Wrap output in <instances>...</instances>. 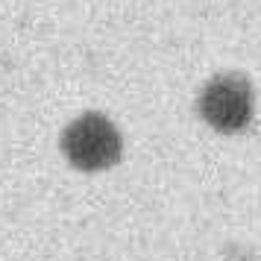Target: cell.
<instances>
[{"label": "cell", "mask_w": 261, "mask_h": 261, "mask_svg": "<svg viewBox=\"0 0 261 261\" xmlns=\"http://www.w3.org/2000/svg\"><path fill=\"white\" fill-rule=\"evenodd\" d=\"M249 85L238 76H220L214 80L202 94V115L223 132H235L249 120Z\"/></svg>", "instance_id": "2"}, {"label": "cell", "mask_w": 261, "mask_h": 261, "mask_svg": "<svg viewBox=\"0 0 261 261\" xmlns=\"http://www.w3.org/2000/svg\"><path fill=\"white\" fill-rule=\"evenodd\" d=\"M65 153L80 167H106L120 153L115 129L97 115H85L65 132Z\"/></svg>", "instance_id": "1"}]
</instances>
